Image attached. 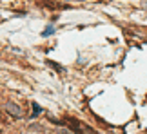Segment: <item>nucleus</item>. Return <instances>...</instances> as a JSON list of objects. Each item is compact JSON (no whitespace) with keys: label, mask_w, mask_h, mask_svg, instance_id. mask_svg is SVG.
I'll use <instances>...</instances> for the list:
<instances>
[{"label":"nucleus","mask_w":147,"mask_h":134,"mask_svg":"<svg viewBox=\"0 0 147 134\" xmlns=\"http://www.w3.org/2000/svg\"><path fill=\"white\" fill-rule=\"evenodd\" d=\"M5 111H7L9 114H13L15 118H20V116H22V109L16 103H13V102H7V103H5Z\"/></svg>","instance_id":"f257e3e1"},{"label":"nucleus","mask_w":147,"mask_h":134,"mask_svg":"<svg viewBox=\"0 0 147 134\" xmlns=\"http://www.w3.org/2000/svg\"><path fill=\"white\" fill-rule=\"evenodd\" d=\"M53 33H55V25H49V27H46V29H44L42 35H44V36H49V35H53Z\"/></svg>","instance_id":"f03ea898"},{"label":"nucleus","mask_w":147,"mask_h":134,"mask_svg":"<svg viewBox=\"0 0 147 134\" xmlns=\"http://www.w3.org/2000/svg\"><path fill=\"white\" fill-rule=\"evenodd\" d=\"M33 107H35L33 109V116H38L40 114V107H38V105H33Z\"/></svg>","instance_id":"7ed1b4c3"},{"label":"nucleus","mask_w":147,"mask_h":134,"mask_svg":"<svg viewBox=\"0 0 147 134\" xmlns=\"http://www.w3.org/2000/svg\"><path fill=\"white\" fill-rule=\"evenodd\" d=\"M142 5H144V7H147V0H142Z\"/></svg>","instance_id":"20e7f679"}]
</instances>
